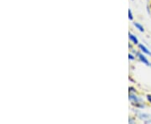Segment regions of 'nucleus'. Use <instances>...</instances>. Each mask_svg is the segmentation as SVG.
Segmentation results:
<instances>
[{
	"mask_svg": "<svg viewBox=\"0 0 151 124\" xmlns=\"http://www.w3.org/2000/svg\"><path fill=\"white\" fill-rule=\"evenodd\" d=\"M135 55H137L138 59H139V61H141L143 64H145L146 65H150V62L149 61V59H147V57L145 56V54L142 52H136Z\"/></svg>",
	"mask_w": 151,
	"mask_h": 124,
	"instance_id": "3",
	"label": "nucleus"
},
{
	"mask_svg": "<svg viewBox=\"0 0 151 124\" xmlns=\"http://www.w3.org/2000/svg\"><path fill=\"white\" fill-rule=\"evenodd\" d=\"M136 114L138 118L144 122L145 123H151V114L142 112H138Z\"/></svg>",
	"mask_w": 151,
	"mask_h": 124,
	"instance_id": "2",
	"label": "nucleus"
},
{
	"mask_svg": "<svg viewBox=\"0 0 151 124\" xmlns=\"http://www.w3.org/2000/svg\"><path fill=\"white\" fill-rule=\"evenodd\" d=\"M129 60H134L135 59V56L134 54H129Z\"/></svg>",
	"mask_w": 151,
	"mask_h": 124,
	"instance_id": "9",
	"label": "nucleus"
},
{
	"mask_svg": "<svg viewBox=\"0 0 151 124\" xmlns=\"http://www.w3.org/2000/svg\"><path fill=\"white\" fill-rule=\"evenodd\" d=\"M129 38L130 41L134 44H139V39L132 33H129Z\"/></svg>",
	"mask_w": 151,
	"mask_h": 124,
	"instance_id": "5",
	"label": "nucleus"
},
{
	"mask_svg": "<svg viewBox=\"0 0 151 124\" xmlns=\"http://www.w3.org/2000/svg\"><path fill=\"white\" fill-rule=\"evenodd\" d=\"M129 99L131 102V103L133 105H134L136 108H145V102L143 101V99L139 97L136 95V92H129Z\"/></svg>",
	"mask_w": 151,
	"mask_h": 124,
	"instance_id": "1",
	"label": "nucleus"
},
{
	"mask_svg": "<svg viewBox=\"0 0 151 124\" xmlns=\"http://www.w3.org/2000/svg\"><path fill=\"white\" fill-rule=\"evenodd\" d=\"M146 98H147V101L151 104V94H148V95L146 96Z\"/></svg>",
	"mask_w": 151,
	"mask_h": 124,
	"instance_id": "8",
	"label": "nucleus"
},
{
	"mask_svg": "<svg viewBox=\"0 0 151 124\" xmlns=\"http://www.w3.org/2000/svg\"><path fill=\"white\" fill-rule=\"evenodd\" d=\"M129 123H131V124L134 123V119L129 118Z\"/></svg>",
	"mask_w": 151,
	"mask_h": 124,
	"instance_id": "10",
	"label": "nucleus"
},
{
	"mask_svg": "<svg viewBox=\"0 0 151 124\" xmlns=\"http://www.w3.org/2000/svg\"><path fill=\"white\" fill-rule=\"evenodd\" d=\"M134 27L136 28V29H138L139 32H145V28L144 26L140 24L139 23H138V22H134Z\"/></svg>",
	"mask_w": 151,
	"mask_h": 124,
	"instance_id": "6",
	"label": "nucleus"
},
{
	"mask_svg": "<svg viewBox=\"0 0 151 124\" xmlns=\"http://www.w3.org/2000/svg\"><path fill=\"white\" fill-rule=\"evenodd\" d=\"M138 45H139V49H140V51L142 53H144L146 55H149V56L151 57V51L149 49V48H147L145 45L143 44H139Z\"/></svg>",
	"mask_w": 151,
	"mask_h": 124,
	"instance_id": "4",
	"label": "nucleus"
},
{
	"mask_svg": "<svg viewBox=\"0 0 151 124\" xmlns=\"http://www.w3.org/2000/svg\"><path fill=\"white\" fill-rule=\"evenodd\" d=\"M129 19L130 21H133L134 19V16H133V13H132V10L131 9H129Z\"/></svg>",
	"mask_w": 151,
	"mask_h": 124,
	"instance_id": "7",
	"label": "nucleus"
},
{
	"mask_svg": "<svg viewBox=\"0 0 151 124\" xmlns=\"http://www.w3.org/2000/svg\"><path fill=\"white\" fill-rule=\"evenodd\" d=\"M150 66H151V63H150Z\"/></svg>",
	"mask_w": 151,
	"mask_h": 124,
	"instance_id": "11",
	"label": "nucleus"
}]
</instances>
